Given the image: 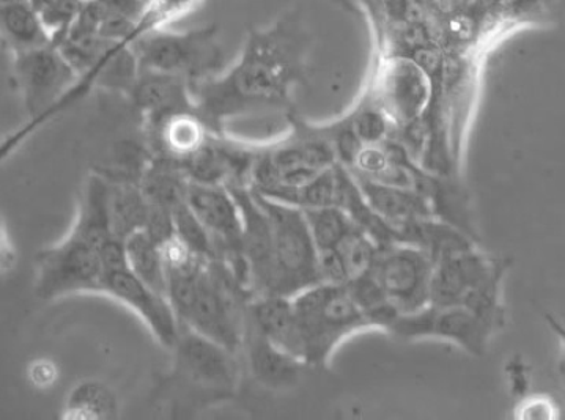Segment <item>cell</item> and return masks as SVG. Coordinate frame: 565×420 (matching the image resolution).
Returning <instances> with one entry per match:
<instances>
[{
	"label": "cell",
	"instance_id": "6da1fadb",
	"mask_svg": "<svg viewBox=\"0 0 565 420\" xmlns=\"http://www.w3.org/2000/svg\"><path fill=\"white\" fill-rule=\"evenodd\" d=\"M313 36L301 10L290 9L264 28L247 32L235 64L191 84L195 109L214 132L236 121L297 110L295 91L308 77Z\"/></svg>",
	"mask_w": 565,
	"mask_h": 420
},
{
	"label": "cell",
	"instance_id": "7a4b0ae2",
	"mask_svg": "<svg viewBox=\"0 0 565 420\" xmlns=\"http://www.w3.org/2000/svg\"><path fill=\"white\" fill-rule=\"evenodd\" d=\"M361 95L391 120L397 142L408 150L420 149L423 123L434 99V79L426 66L408 54L374 50Z\"/></svg>",
	"mask_w": 565,
	"mask_h": 420
},
{
	"label": "cell",
	"instance_id": "3957f363",
	"mask_svg": "<svg viewBox=\"0 0 565 420\" xmlns=\"http://www.w3.org/2000/svg\"><path fill=\"white\" fill-rule=\"evenodd\" d=\"M511 263L479 245L435 261L430 304H461L504 330V282Z\"/></svg>",
	"mask_w": 565,
	"mask_h": 420
},
{
	"label": "cell",
	"instance_id": "277c9868",
	"mask_svg": "<svg viewBox=\"0 0 565 420\" xmlns=\"http://www.w3.org/2000/svg\"><path fill=\"white\" fill-rule=\"evenodd\" d=\"M291 300L301 327L308 367H327L343 342L353 335L375 331L374 323L354 301L347 286L319 282Z\"/></svg>",
	"mask_w": 565,
	"mask_h": 420
},
{
	"label": "cell",
	"instance_id": "5b68a950",
	"mask_svg": "<svg viewBox=\"0 0 565 420\" xmlns=\"http://www.w3.org/2000/svg\"><path fill=\"white\" fill-rule=\"evenodd\" d=\"M254 191V190H253ZM256 193L273 231L275 289L273 294L294 298L320 282L319 250L310 235L305 212Z\"/></svg>",
	"mask_w": 565,
	"mask_h": 420
},
{
	"label": "cell",
	"instance_id": "8992f818",
	"mask_svg": "<svg viewBox=\"0 0 565 420\" xmlns=\"http://www.w3.org/2000/svg\"><path fill=\"white\" fill-rule=\"evenodd\" d=\"M11 55L14 80L31 121L24 130L7 139L3 157L40 125L55 116L62 99L75 87L77 80L75 69L53 44Z\"/></svg>",
	"mask_w": 565,
	"mask_h": 420
},
{
	"label": "cell",
	"instance_id": "52a82bcc",
	"mask_svg": "<svg viewBox=\"0 0 565 420\" xmlns=\"http://www.w3.org/2000/svg\"><path fill=\"white\" fill-rule=\"evenodd\" d=\"M132 47L140 68L186 77L191 84L217 75L223 65V46L216 24L190 31L162 29L143 36Z\"/></svg>",
	"mask_w": 565,
	"mask_h": 420
},
{
	"label": "cell",
	"instance_id": "ba28073f",
	"mask_svg": "<svg viewBox=\"0 0 565 420\" xmlns=\"http://www.w3.org/2000/svg\"><path fill=\"white\" fill-rule=\"evenodd\" d=\"M103 279L102 249L73 230L35 259V291L46 301L81 293L102 294Z\"/></svg>",
	"mask_w": 565,
	"mask_h": 420
},
{
	"label": "cell",
	"instance_id": "9c48e42d",
	"mask_svg": "<svg viewBox=\"0 0 565 420\" xmlns=\"http://www.w3.org/2000/svg\"><path fill=\"white\" fill-rule=\"evenodd\" d=\"M500 331V327L465 305L427 304L419 311L401 313L391 324L387 334L402 341L430 338L446 342L459 346L468 355L480 357L486 355L490 342Z\"/></svg>",
	"mask_w": 565,
	"mask_h": 420
},
{
	"label": "cell",
	"instance_id": "30bf717a",
	"mask_svg": "<svg viewBox=\"0 0 565 420\" xmlns=\"http://www.w3.org/2000/svg\"><path fill=\"white\" fill-rule=\"evenodd\" d=\"M434 268L435 261L426 250L409 243L394 241L380 246L369 272L401 315L430 304Z\"/></svg>",
	"mask_w": 565,
	"mask_h": 420
},
{
	"label": "cell",
	"instance_id": "8fae6325",
	"mask_svg": "<svg viewBox=\"0 0 565 420\" xmlns=\"http://www.w3.org/2000/svg\"><path fill=\"white\" fill-rule=\"evenodd\" d=\"M102 294L113 298L139 316L147 330L164 348H175L182 323L164 294L147 286L127 265L105 271Z\"/></svg>",
	"mask_w": 565,
	"mask_h": 420
},
{
	"label": "cell",
	"instance_id": "7c38bea8",
	"mask_svg": "<svg viewBox=\"0 0 565 420\" xmlns=\"http://www.w3.org/2000/svg\"><path fill=\"white\" fill-rule=\"evenodd\" d=\"M173 352L177 366L194 385L213 392H235L239 383L238 353L183 324Z\"/></svg>",
	"mask_w": 565,
	"mask_h": 420
},
{
	"label": "cell",
	"instance_id": "4fadbf2b",
	"mask_svg": "<svg viewBox=\"0 0 565 420\" xmlns=\"http://www.w3.org/2000/svg\"><path fill=\"white\" fill-rule=\"evenodd\" d=\"M242 355L245 356L250 377L256 379L262 388L269 390L295 388L302 378V371L308 367L298 357L288 355L278 345L273 344L247 315Z\"/></svg>",
	"mask_w": 565,
	"mask_h": 420
},
{
	"label": "cell",
	"instance_id": "5bb4252c",
	"mask_svg": "<svg viewBox=\"0 0 565 420\" xmlns=\"http://www.w3.org/2000/svg\"><path fill=\"white\" fill-rule=\"evenodd\" d=\"M129 98L135 103L146 127L177 110L195 109L191 83L186 77L140 68Z\"/></svg>",
	"mask_w": 565,
	"mask_h": 420
},
{
	"label": "cell",
	"instance_id": "9a60e30c",
	"mask_svg": "<svg viewBox=\"0 0 565 420\" xmlns=\"http://www.w3.org/2000/svg\"><path fill=\"white\" fill-rule=\"evenodd\" d=\"M146 130L149 131L154 154L182 164L199 153L214 132L198 109L177 110L146 127Z\"/></svg>",
	"mask_w": 565,
	"mask_h": 420
},
{
	"label": "cell",
	"instance_id": "2e32d148",
	"mask_svg": "<svg viewBox=\"0 0 565 420\" xmlns=\"http://www.w3.org/2000/svg\"><path fill=\"white\" fill-rule=\"evenodd\" d=\"M246 315L273 344L305 363L301 327L291 298L278 294L253 298L247 302Z\"/></svg>",
	"mask_w": 565,
	"mask_h": 420
},
{
	"label": "cell",
	"instance_id": "e0dca14e",
	"mask_svg": "<svg viewBox=\"0 0 565 420\" xmlns=\"http://www.w3.org/2000/svg\"><path fill=\"white\" fill-rule=\"evenodd\" d=\"M356 180L369 204L394 228L397 239L402 228L424 217L435 216L426 195L415 190L390 186V184L372 182L360 176H356Z\"/></svg>",
	"mask_w": 565,
	"mask_h": 420
},
{
	"label": "cell",
	"instance_id": "ac0fdd59",
	"mask_svg": "<svg viewBox=\"0 0 565 420\" xmlns=\"http://www.w3.org/2000/svg\"><path fill=\"white\" fill-rule=\"evenodd\" d=\"M380 246L363 230H354L338 248L319 252L320 282L349 286L374 263Z\"/></svg>",
	"mask_w": 565,
	"mask_h": 420
},
{
	"label": "cell",
	"instance_id": "d6986e66",
	"mask_svg": "<svg viewBox=\"0 0 565 420\" xmlns=\"http://www.w3.org/2000/svg\"><path fill=\"white\" fill-rule=\"evenodd\" d=\"M150 205L139 182H113L109 187V219L114 237L125 241L149 223Z\"/></svg>",
	"mask_w": 565,
	"mask_h": 420
},
{
	"label": "cell",
	"instance_id": "ffe728a7",
	"mask_svg": "<svg viewBox=\"0 0 565 420\" xmlns=\"http://www.w3.org/2000/svg\"><path fill=\"white\" fill-rule=\"evenodd\" d=\"M0 18L3 42L9 44L11 54L50 46V36L44 31L43 22L28 0L2 3Z\"/></svg>",
	"mask_w": 565,
	"mask_h": 420
},
{
	"label": "cell",
	"instance_id": "44dd1931",
	"mask_svg": "<svg viewBox=\"0 0 565 420\" xmlns=\"http://www.w3.org/2000/svg\"><path fill=\"white\" fill-rule=\"evenodd\" d=\"M125 250L131 271L151 289L168 297V267L160 243L143 228L125 239Z\"/></svg>",
	"mask_w": 565,
	"mask_h": 420
},
{
	"label": "cell",
	"instance_id": "7402d4cb",
	"mask_svg": "<svg viewBox=\"0 0 565 420\" xmlns=\"http://www.w3.org/2000/svg\"><path fill=\"white\" fill-rule=\"evenodd\" d=\"M116 394L95 379L79 383L65 401L64 419L96 420L117 418Z\"/></svg>",
	"mask_w": 565,
	"mask_h": 420
},
{
	"label": "cell",
	"instance_id": "603a6c76",
	"mask_svg": "<svg viewBox=\"0 0 565 420\" xmlns=\"http://www.w3.org/2000/svg\"><path fill=\"white\" fill-rule=\"evenodd\" d=\"M202 3L203 0H146L142 13L129 33L127 44L135 46L149 33L171 28L175 22L194 13Z\"/></svg>",
	"mask_w": 565,
	"mask_h": 420
},
{
	"label": "cell",
	"instance_id": "cb8c5ba5",
	"mask_svg": "<svg viewBox=\"0 0 565 420\" xmlns=\"http://www.w3.org/2000/svg\"><path fill=\"white\" fill-rule=\"evenodd\" d=\"M302 212L319 252L338 248L354 230H358L352 217L347 215L341 206H321V208L302 209Z\"/></svg>",
	"mask_w": 565,
	"mask_h": 420
},
{
	"label": "cell",
	"instance_id": "d4e9b609",
	"mask_svg": "<svg viewBox=\"0 0 565 420\" xmlns=\"http://www.w3.org/2000/svg\"><path fill=\"white\" fill-rule=\"evenodd\" d=\"M39 13L50 42L57 47L68 39L86 3L81 0H28Z\"/></svg>",
	"mask_w": 565,
	"mask_h": 420
},
{
	"label": "cell",
	"instance_id": "484cf974",
	"mask_svg": "<svg viewBox=\"0 0 565 420\" xmlns=\"http://www.w3.org/2000/svg\"><path fill=\"white\" fill-rule=\"evenodd\" d=\"M173 227L180 241L203 260H216L212 237L194 215L188 201L173 209Z\"/></svg>",
	"mask_w": 565,
	"mask_h": 420
},
{
	"label": "cell",
	"instance_id": "4316f807",
	"mask_svg": "<svg viewBox=\"0 0 565 420\" xmlns=\"http://www.w3.org/2000/svg\"><path fill=\"white\" fill-rule=\"evenodd\" d=\"M513 419L516 420H557L561 419V408L552 396L546 394H527L520 399Z\"/></svg>",
	"mask_w": 565,
	"mask_h": 420
},
{
	"label": "cell",
	"instance_id": "83f0119b",
	"mask_svg": "<svg viewBox=\"0 0 565 420\" xmlns=\"http://www.w3.org/2000/svg\"><path fill=\"white\" fill-rule=\"evenodd\" d=\"M505 375H508L509 385L513 396L522 397L530 394L531 370L530 366L520 356H513L505 366Z\"/></svg>",
	"mask_w": 565,
	"mask_h": 420
},
{
	"label": "cell",
	"instance_id": "f1b7e54d",
	"mask_svg": "<svg viewBox=\"0 0 565 420\" xmlns=\"http://www.w3.org/2000/svg\"><path fill=\"white\" fill-rule=\"evenodd\" d=\"M545 322L548 324L550 331L555 334L557 344H559V356H557V371L563 379L565 386V324L556 319L552 313H546Z\"/></svg>",
	"mask_w": 565,
	"mask_h": 420
},
{
	"label": "cell",
	"instance_id": "f546056e",
	"mask_svg": "<svg viewBox=\"0 0 565 420\" xmlns=\"http://www.w3.org/2000/svg\"><path fill=\"white\" fill-rule=\"evenodd\" d=\"M32 371V379L36 385H50L55 378L54 367L50 363H36Z\"/></svg>",
	"mask_w": 565,
	"mask_h": 420
},
{
	"label": "cell",
	"instance_id": "4dcf8cb0",
	"mask_svg": "<svg viewBox=\"0 0 565 420\" xmlns=\"http://www.w3.org/2000/svg\"><path fill=\"white\" fill-rule=\"evenodd\" d=\"M331 2L338 6L339 9L347 11V13L353 14V17H360L363 13L353 0H331Z\"/></svg>",
	"mask_w": 565,
	"mask_h": 420
},
{
	"label": "cell",
	"instance_id": "1f68e13d",
	"mask_svg": "<svg viewBox=\"0 0 565 420\" xmlns=\"http://www.w3.org/2000/svg\"><path fill=\"white\" fill-rule=\"evenodd\" d=\"M17 2V0H2V3Z\"/></svg>",
	"mask_w": 565,
	"mask_h": 420
},
{
	"label": "cell",
	"instance_id": "d6a6232c",
	"mask_svg": "<svg viewBox=\"0 0 565 420\" xmlns=\"http://www.w3.org/2000/svg\"><path fill=\"white\" fill-rule=\"evenodd\" d=\"M81 2L90 3V2H95V0H81Z\"/></svg>",
	"mask_w": 565,
	"mask_h": 420
}]
</instances>
